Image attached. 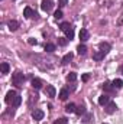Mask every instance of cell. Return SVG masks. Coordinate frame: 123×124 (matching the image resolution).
<instances>
[{"label":"cell","mask_w":123,"mask_h":124,"mask_svg":"<svg viewBox=\"0 0 123 124\" xmlns=\"http://www.w3.org/2000/svg\"><path fill=\"white\" fill-rule=\"evenodd\" d=\"M12 81H13V84H15L16 87H22V84H23V81H25V75H23L20 71H16V72L12 75Z\"/></svg>","instance_id":"1"},{"label":"cell","mask_w":123,"mask_h":124,"mask_svg":"<svg viewBox=\"0 0 123 124\" xmlns=\"http://www.w3.org/2000/svg\"><path fill=\"white\" fill-rule=\"evenodd\" d=\"M41 7H42V10H44V12H49V10L54 7V3H52L51 0H42Z\"/></svg>","instance_id":"2"},{"label":"cell","mask_w":123,"mask_h":124,"mask_svg":"<svg viewBox=\"0 0 123 124\" xmlns=\"http://www.w3.org/2000/svg\"><path fill=\"white\" fill-rule=\"evenodd\" d=\"M23 16L25 17H28V19H32V17H36V13H35V10L32 9V7H25V10H23Z\"/></svg>","instance_id":"3"},{"label":"cell","mask_w":123,"mask_h":124,"mask_svg":"<svg viewBox=\"0 0 123 124\" xmlns=\"http://www.w3.org/2000/svg\"><path fill=\"white\" fill-rule=\"evenodd\" d=\"M45 94H46L48 97L54 98V97L57 95V90H55V87H54V85H46V88H45Z\"/></svg>","instance_id":"4"},{"label":"cell","mask_w":123,"mask_h":124,"mask_svg":"<svg viewBox=\"0 0 123 124\" xmlns=\"http://www.w3.org/2000/svg\"><path fill=\"white\" fill-rule=\"evenodd\" d=\"M104 110H106L107 114H113V113L117 110V105H116V102H109V104L104 107Z\"/></svg>","instance_id":"5"},{"label":"cell","mask_w":123,"mask_h":124,"mask_svg":"<svg viewBox=\"0 0 123 124\" xmlns=\"http://www.w3.org/2000/svg\"><path fill=\"white\" fill-rule=\"evenodd\" d=\"M32 118L36 120V121L42 120V118H44V111H42V110H33V111H32Z\"/></svg>","instance_id":"6"},{"label":"cell","mask_w":123,"mask_h":124,"mask_svg":"<svg viewBox=\"0 0 123 124\" xmlns=\"http://www.w3.org/2000/svg\"><path fill=\"white\" fill-rule=\"evenodd\" d=\"M98 49H100L103 54H107V52L112 49V46H110V43H107V42H101V43H98Z\"/></svg>","instance_id":"7"},{"label":"cell","mask_w":123,"mask_h":124,"mask_svg":"<svg viewBox=\"0 0 123 124\" xmlns=\"http://www.w3.org/2000/svg\"><path fill=\"white\" fill-rule=\"evenodd\" d=\"M109 102H110V98H109V95L103 94V95H100V97H98V104H100V105H107Z\"/></svg>","instance_id":"8"},{"label":"cell","mask_w":123,"mask_h":124,"mask_svg":"<svg viewBox=\"0 0 123 124\" xmlns=\"http://www.w3.org/2000/svg\"><path fill=\"white\" fill-rule=\"evenodd\" d=\"M7 26H9V29L12 32H15V31L19 29V22H18V20H9V22H7Z\"/></svg>","instance_id":"9"},{"label":"cell","mask_w":123,"mask_h":124,"mask_svg":"<svg viewBox=\"0 0 123 124\" xmlns=\"http://www.w3.org/2000/svg\"><path fill=\"white\" fill-rule=\"evenodd\" d=\"M88 36H90V35H88V31H87V29H81V31H80V40H81V42L88 40Z\"/></svg>","instance_id":"10"},{"label":"cell","mask_w":123,"mask_h":124,"mask_svg":"<svg viewBox=\"0 0 123 124\" xmlns=\"http://www.w3.org/2000/svg\"><path fill=\"white\" fill-rule=\"evenodd\" d=\"M18 94H16V91H9V93L6 94V98H4V101L7 102V104H10L12 101H13V98L16 97Z\"/></svg>","instance_id":"11"},{"label":"cell","mask_w":123,"mask_h":124,"mask_svg":"<svg viewBox=\"0 0 123 124\" xmlns=\"http://www.w3.org/2000/svg\"><path fill=\"white\" fill-rule=\"evenodd\" d=\"M32 87H33L35 90H41V88H42V81H41L39 78H33V79H32Z\"/></svg>","instance_id":"12"},{"label":"cell","mask_w":123,"mask_h":124,"mask_svg":"<svg viewBox=\"0 0 123 124\" xmlns=\"http://www.w3.org/2000/svg\"><path fill=\"white\" fill-rule=\"evenodd\" d=\"M65 111H67L68 114H72V113H75V111H77V105H75V104H72V102H70V104L65 107Z\"/></svg>","instance_id":"13"},{"label":"cell","mask_w":123,"mask_h":124,"mask_svg":"<svg viewBox=\"0 0 123 124\" xmlns=\"http://www.w3.org/2000/svg\"><path fill=\"white\" fill-rule=\"evenodd\" d=\"M77 52H78V55H86L87 54V46L86 45H78L77 46Z\"/></svg>","instance_id":"14"},{"label":"cell","mask_w":123,"mask_h":124,"mask_svg":"<svg viewBox=\"0 0 123 124\" xmlns=\"http://www.w3.org/2000/svg\"><path fill=\"white\" fill-rule=\"evenodd\" d=\"M20 102H22V97L16 95V97L13 98V101H12L10 104H12V107H19V105H20Z\"/></svg>","instance_id":"15"},{"label":"cell","mask_w":123,"mask_h":124,"mask_svg":"<svg viewBox=\"0 0 123 124\" xmlns=\"http://www.w3.org/2000/svg\"><path fill=\"white\" fill-rule=\"evenodd\" d=\"M112 84H113V88H116V90H120V88L123 87V81H122V79H119V78H117V79H114Z\"/></svg>","instance_id":"16"},{"label":"cell","mask_w":123,"mask_h":124,"mask_svg":"<svg viewBox=\"0 0 123 124\" xmlns=\"http://www.w3.org/2000/svg\"><path fill=\"white\" fill-rule=\"evenodd\" d=\"M72 56H74V55H72L71 52H68L67 55H64V58H62V65H67L68 62H70L71 59H72Z\"/></svg>","instance_id":"17"},{"label":"cell","mask_w":123,"mask_h":124,"mask_svg":"<svg viewBox=\"0 0 123 124\" xmlns=\"http://www.w3.org/2000/svg\"><path fill=\"white\" fill-rule=\"evenodd\" d=\"M104 55H106V54H103L101 51H100V52H96V54L93 55V59H94V61H101V59L104 58Z\"/></svg>","instance_id":"18"},{"label":"cell","mask_w":123,"mask_h":124,"mask_svg":"<svg viewBox=\"0 0 123 124\" xmlns=\"http://www.w3.org/2000/svg\"><path fill=\"white\" fill-rule=\"evenodd\" d=\"M0 69H1V74H7V72H9V69H10V66H9V63H7V62H3V63L0 65Z\"/></svg>","instance_id":"19"},{"label":"cell","mask_w":123,"mask_h":124,"mask_svg":"<svg viewBox=\"0 0 123 124\" xmlns=\"http://www.w3.org/2000/svg\"><path fill=\"white\" fill-rule=\"evenodd\" d=\"M67 81H68V82H74V81H77V74H75V72H70V74L67 75Z\"/></svg>","instance_id":"20"},{"label":"cell","mask_w":123,"mask_h":124,"mask_svg":"<svg viewBox=\"0 0 123 124\" xmlns=\"http://www.w3.org/2000/svg\"><path fill=\"white\" fill-rule=\"evenodd\" d=\"M68 97H70V93H68V90H61V93H60V100L65 101Z\"/></svg>","instance_id":"21"},{"label":"cell","mask_w":123,"mask_h":124,"mask_svg":"<svg viewBox=\"0 0 123 124\" xmlns=\"http://www.w3.org/2000/svg\"><path fill=\"white\" fill-rule=\"evenodd\" d=\"M103 90H104V91H112V90H113V84L109 82V81H106V82L103 84Z\"/></svg>","instance_id":"22"},{"label":"cell","mask_w":123,"mask_h":124,"mask_svg":"<svg viewBox=\"0 0 123 124\" xmlns=\"http://www.w3.org/2000/svg\"><path fill=\"white\" fill-rule=\"evenodd\" d=\"M55 49H57V48H55L54 43H46V45H45V51H46V52H54Z\"/></svg>","instance_id":"23"},{"label":"cell","mask_w":123,"mask_h":124,"mask_svg":"<svg viewBox=\"0 0 123 124\" xmlns=\"http://www.w3.org/2000/svg\"><path fill=\"white\" fill-rule=\"evenodd\" d=\"M78 116H84L86 114V107L84 105H80V107H77V111H75Z\"/></svg>","instance_id":"24"},{"label":"cell","mask_w":123,"mask_h":124,"mask_svg":"<svg viewBox=\"0 0 123 124\" xmlns=\"http://www.w3.org/2000/svg\"><path fill=\"white\" fill-rule=\"evenodd\" d=\"M60 29H61L62 32H67L68 29H71V26H70V23H68V22H64V23H61Z\"/></svg>","instance_id":"25"},{"label":"cell","mask_w":123,"mask_h":124,"mask_svg":"<svg viewBox=\"0 0 123 124\" xmlns=\"http://www.w3.org/2000/svg\"><path fill=\"white\" fill-rule=\"evenodd\" d=\"M65 35H67V39H70V40H71V39L74 38V31H72V28H71V29H68V31L65 32Z\"/></svg>","instance_id":"26"},{"label":"cell","mask_w":123,"mask_h":124,"mask_svg":"<svg viewBox=\"0 0 123 124\" xmlns=\"http://www.w3.org/2000/svg\"><path fill=\"white\" fill-rule=\"evenodd\" d=\"M67 42H68V40H67V38H58V43H60L61 46H65V45H67Z\"/></svg>","instance_id":"27"},{"label":"cell","mask_w":123,"mask_h":124,"mask_svg":"<svg viewBox=\"0 0 123 124\" xmlns=\"http://www.w3.org/2000/svg\"><path fill=\"white\" fill-rule=\"evenodd\" d=\"M54 17H55L57 20H58V19H61V17H62V12H61V10H57V12L54 13Z\"/></svg>","instance_id":"28"},{"label":"cell","mask_w":123,"mask_h":124,"mask_svg":"<svg viewBox=\"0 0 123 124\" xmlns=\"http://www.w3.org/2000/svg\"><path fill=\"white\" fill-rule=\"evenodd\" d=\"M55 124H68V121H67V118H58Z\"/></svg>","instance_id":"29"},{"label":"cell","mask_w":123,"mask_h":124,"mask_svg":"<svg viewBox=\"0 0 123 124\" xmlns=\"http://www.w3.org/2000/svg\"><path fill=\"white\" fill-rule=\"evenodd\" d=\"M58 3H60V6L64 7V6H67L68 4V0H58Z\"/></svg>","instance_id":"30"},{"label":"cell","mask_w":123,"mask_h":124,"mask_svg":"<svg viewBox=\"0 0 123 124\" xmlns=\"http://www.w3.org/2000/svg\"><path fill=\"white\" fill-rule=\"evenodd\" d=\"M81 79H83V81H84V82H87V81H88V79H90V75H88V74H84V75H83V77H81Z\"/></svg>","instance_id":"31"},{"label":"cell","mask_w":123,"mask_h":124,"mask_svg":"<svg viewBox=\"0 0 123 124\" xmlns=\"http://www.w3.org/2000/svg\"><path fill=\"white\" fill-rule=\"evenodd\" d=\"M28 43H29V45H36L38 42H36V39H33V38H31V39L28 40Z\"/></svg>","instance_id":"32"},{"label":"cell","mask_w":123,"mask_h":124,"mask_svg":"<svg viewBox=\"0 0 123 124\" xmlns=\"http://www.w3.org/2000/svg\"><path fill=\"white\" fill-rule=\"evenodd\" d=\"M117 25H123V15H122V17L117 20Z\"/></svg>","instance_id":"33"},{"label":"cell","mask_w":123,"mask_h":124,"mask_svg":"<svg viewBox=\"0 0 123 124\" xmlns=\"http://www.w3.org/2000/svg\"><path fill=\"white\" fill-rule=\"evenodd\" d=\"M90 118H91V116H90V114H87V116H86V120H84V121H90Z\"/></svg>","instance_id":"34"},{"label":"cell","mask_w":123,"mask_h":124,"mask_svg":"<svg viewBox=\"0 0 123 124\" xmlns=\"http://www.w3.org/2000/svg\"><path fill=\"white\" fill-rule=\"evenodd\" d=\"M103 124H107V123H103Z\"/></svg>","instance_id":"35"}]
</instances>
